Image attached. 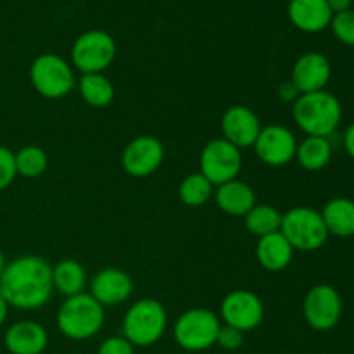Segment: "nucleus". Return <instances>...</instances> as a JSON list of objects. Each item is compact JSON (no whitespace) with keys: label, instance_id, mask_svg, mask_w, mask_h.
Wrapping results in <instances>:
<instances>
[{"label":"nucleus","instance_id":"f257e3e1","mask_svg":"<svg viewBox=\"0 0 354 354\" xmlns=\"http://www.w3.org/2000/svg\"><path fill=\"white\" fill-rule=\"evenodd\" d=\"M52 294V266L41 256L24 254L14 258L0 275V296L9 308L38 310L50 301Z\"/></svg>","mask_w":354,"mask_h":354},{"label":"nucleus","instance_id":"f03ea898","mask_svg":"<svg viewBox=\"0 0 354 354\" xmlns=\"http://www.w3.org/2000/svg\"><path fill=\"white\" fill-rule=\"evenodd\" d=\"M292 118L308 137L328 138L342 121L341 100L327 90L301 93L292 106Z\"/></svg>","mask_w":354,"mask_h":354},{"label":"nucleus","instance_id":"7ed1b4c3","mask_svg":"<svg viewBox=\"0 0 354 354\" xmlns=\"http://www.w3.org/2000/svg\"><path fill=\"white\" fill-rule=\"evenodd\" d=\"M106 308L90 292L66 297L57 310L55 324L59 332L71 341H86L99 334L106 320Z\"/></svg>","mask_w":354,"mask_h":354},{"label":"nucleus","instance_id":"20e7f679","mask_svg":"<svg viewBox=\"0 0 354 354\" xmlns=\"http://www.w3.org/2000/svg\"><path fill=\"white\" fill-rule=\"evenodd\" d=\"M168 327V313L162 303L152 297H144L131 304L123 317L121 330L135 348L156 344Z\"/></svg>","mask_w":354,"mask_h":354},{"label":"nucleus","instance_id":"39448f33","mask_svg":"<svg viewBox=\"0 0 354 354\" xmlns=\"http://www.w3.org/2000/svg\"><path fill=\"white\" fill-rule=\"evenodd\" d=\"M30 82L38 95L50 100H59L64 99L75 90L76 76L71 62L57 54L45 52L31 62Z\"/></svg>","mask_w":354,"mask_h":354},{"label":"nucleus","instance_id":"423d86ee","mask_svg":"<svg viewBox=\"0 0 354 354\" xmlns=\"http://www.w3.org/2000/svg\"><path fill=\"white\" fill-rule=\"evenodd\" d=\"M280 234L289 241L294 251L301 252L318 251L328 239L322 213L310 206L290 207L283 213Z\"/></svg>","mask_w":354,"mask_h":354},{"label":"nucleus","instance_id":"0eeeda50","mask_svg":"<svg viewBox=\"0 0 354 354\" xmlns=\"http://www.w3.org/2000/svg\"><path fill=\"white\" fill-rule=\"evenodd\" d=\"M221 320L207 308L183 311L173 327L176 344L189 353H201L216 344Z\"/></svg>","mask_w":354,"mask_h":354},{"label":"nucleus","instance_id":"6e6552de","mask_svg":"<svg viewBox=\"0 0 354 354\" xmlns=\"http://www.w3.org/2000/svg\"><path fill=\"white\" fill-rule=\"evenodd\" d=\"M116 40L104 30H88L71 47V66L82 75L104 73L116 57Z\"/></svg>","mask_w":354,"mask_h":354},{"label":"nucleus","instance_id":"1a4fd4ad","mask_svg":"<svg viewBox=\"0 0 354 354\" xmlns=\"http://www.w3.org/2000/svg\"><path fill=\"white\" fill-rule=\"evenodd\" d=\"M242 169V151L225 138L207 142L201 151L199 171L214 187L235 180Z\"/></svg>","mask_w":354,"mask_h":354},{"label":"nucleus","instance_id":"9d476101","mask_svg":"<svg viewBox=\"0 0 354 354\" xmlns=\"http://www.w3.org/2000/svg\"><path fill=\"white\" fill-rule=\"evenodd\" d=\"M303 315L313 330L328 332L342 317V297L330 283H317L304 296Z\"/></svg>","mask_w":354,"mask_h":354},{"label":"nucleus","instance_id":"9b49d317","mask_svg":"<svg viewBox=\"0 0 354 354\" xmlns=\"http://www.w3.org/2000/svg\"><path fill=\"white\" fill-rule=\"evenodd\" d=\"M225 325L241 332H251L259 327L265 318V306L258 294L248 289H235L223 297L220 306Z\"/></svg>","mask_w":354,"mask_h":354},{"label":"nucleus","instance_id":"f8f14e48","mask_svg":"<svg viewBox=\"0 0 354 354\" xmlns=\"http://www.w3.org/2000/svg\"><path fill=\"white\" fill-rule=\"evenodd\" d=\"M165 161V145L152 135H138L130 140L121 154L124 173L133 178H147L154 175Z\"/></svg>","mask_w":354,"mask_h":354},{"label":"nucleus","instance_id":"ddd939ff","mask_svg":"<svg viewBox=\"0 0 354 354\" xmlns=\"http://www.w3.org/2000/svg\"><path fill=\"white\" fill-rule=\"evenodd\" d=\"M252 147L265 165L282 168L296 158L297 138L283 124H268L261 128Z\"/></svg>","mask_w":354,"mask_h":354},{"label":"nucleus","instance_id":"4468645a","mask_svg":"<svg viewBox=\"0 0 354 354\" xmlns=\"http://www.w3.org/2000/svg\"><path fill=\"white\" fill-rule=\"evenodd\" d=\"M263 124L258 114L248 106H230L221 116V133L227 142L237 149L252 147Z\"/></svg>","mask_w":354,"mask_h":354},{"label":"nucleus","instance_id":"2eb2a0df","mask_svg":"<svg viewBox=\"0 0 354 354\" xmlns=\"http://www.w3.org/2000/svg\"><path fill=\"white\" fill-rule=\"evenodd\" d=\"M332 78V64L322 52H306L299 55L292 66L290 82L299 93H313L325 90Z\"/></svg>","mask_w":354,"mask_h":354},{"label":"nucleus","instance_id":"dca6fc26","mask_svg":"<svg viewBox=\"0 0 354 354\" xmlns=\"http://www.w3.org/2000/svg\"><path fill=\"white\" fill-rule=\"evenodd\" d=\"M90 294L104 308L120 306L133 294V280L121 268H104L90 280Z\"/></svg>","mask_w":354,"mask_h":354},{"label":"nucleus","instance_id":"f3484780","mask_svg":"<svg viewBox=\"0 0 354 354\" xmlns=\"http://www.w3.org/2000/svg\"><path fill=\"white\" fill-rule=\"evenodd\" d=\"M3 344L10 354H41L47 349L48 334L38 322L19 320L6 330Z\"/></svg>","mask_w":354,"mask_h":354},{"label":"nucleus","instance_id":"a211bd4d","mask_svg":"<svg viewBox=\"0 0 354 354\" xmlns=\"http://www.w3.org/2000/svg\"><path fill=\"white\" fill-rule=\"evenodd\" d=\"M287 16L297 30L304 33H320L330 26L334 14L327 0H289Z\"/></svg>","mask_w":354,"mask_h":354},{"label":"nucleus","instance_id":"6ab92c4d","mask_svg":"<svg viewBox=\"0 0 354 354\" xmlns=\"http://www.w3.org/2000/svg\"><path fill=\"white\" fill-rule=\"evenodd\" d=\"M214 203L220 211L235 218H244L258 204L252 187L239 178L214 187Z\"/></svg>","mask_w":354,"mask_h":354},{"label":"nucleus","instance_id":"aec40b11","mask_svg":"<svg viewBox=\"0 0 354 354\" xmlns=\"http://www.w3.org/2000/svg\"><path fill=\"white\" fill-rule=\"evenodd\" d=\"M294 249L280 232L258 239L256 244V259L266 272H282L292 263Z\"/></svg>","mask_w":354,"mask_h":354},{"label":"nucleus","instance_id":"412c9836","mask_svg":"<svg viewBox=\"0 0 354 354\" xmlns=\"http://www.w3.org/2000/svg\"><path fill=\"white\" fill-rule=\"evenodd\" d=\"M328 235L339 239L354 237V201L348 197H334L320 211Z\"/></svg>","mask_w":354,"mask_h":354},{"label":"nucleus","instance_id":"4be33fe9","mask_svg":"<svg viewBox=\"0 0 354 354\" xmlns=\"http://www.w3.org/2000/svg\"><path fill=\"white\" fill-rule=\"evenodd\" d=\"M52 283H54V290H57L64 297L76 296V294L85 292L86 272L82 263L76 259H61L52 266Z\"/></svg>","mask_w":354,"mask_h":354},{"label":"nucleus","instance_id":"5701e85b","mask_svg":"<svg viewBox=\"0 0 354 354\" xmlns=\"http://www.w3.org/2000/svg\"><path fill=\"white\" fill-rule=\"evenodd\" d=\"M80 97L86 106L93 109H102L107 107L114 100L116 90L113 82L107 78L104 73H93V75H82V78L76 82Z\"/></svg>","mask_w":354,"mask_h":354},{"label":"nucleus","instance_id":"b1692460","mask_svg":"<svg viewBox=\"0 0 354 354\" xmlns=\"http://www.w3.org/2000/svg\"><path fill=\"white\" fill-rule=\"evenodd\" d=\"M296 159L306 171H322L332 159V145L325 137H304L297 142Z\"/></svg>","mask_w":354,"mask_h":354},{"label":"nucleus","instance_id":"393cba45","mask_svg":"<svg viewBox=\"0 0 354 354\" xmlns=\"http://www.w3.org/2000/svg\"><path fill=\"white\" fill-rule=\"evenodd\" d=\"M282 213L270 204H256L244 216V225L254 237L261 239L265 235L280 232Z\"/></svg>","mask_w":354,"mask_h":354},{"label":"nucleus","instance_id":"a878e982","mask_svg":"<svg viewBox=\"0 0 354 354\" xmlns=\"http://www.w3.org/2000/svg\"><path fill=\"white\" fill-rule=\"evenodd\" d=\"M214 196V185L201 171L190 173L178 187V197L183 206L201 207Z\"/></svg>","mask_w":354,"mask_h":354},{"label":"nucleus","instance_id":"bb28decb","mask_svg":"<svg viewBox=\"0 0 354 354\" xmlns=\"http://www.w3.org/2000/svg\"><path fill=\"white\" fill-rule=\"evenodd\" d=\"M17 175L24 178H38L48 168V156L38 145H24L19 151L14 152Z\"/></svg>","mask_w":354,"mask_h":354},{"label":"nucleus","instance_id":"cd10ccee","mask_svg":"<svg viewBox=\"0 0 354 354\" xmlns=\"http://www.w3.org/2000/svg\"><path fill=\"white\" fill-rule=\"evenodd\" d=\"M330 28L332 33L335 35V38L341 44L348 45V47H354V9L334 14Z\"/></svg>","mask_w":354,"mask_h":354},{"label":"nucleus","instance_id":"c85d7f7f","mask_svg":"<svg viewBox=\"0 0 354 354\" xmlns=\"http://www.w3.org/2000/svg\"><path fill=\"white\" fill-rule=\"evenodd\" d=\"M16 161H14V152L6 145H0V190H6L12 185L16 180Z\"/></svg>","mask_w":354,"mask_h":354},{"label":"nucleus","instance_id":"c756f323","mask_svg":"<svg viewBox=\"0 0 354 354\" xmlns=\"http://www.w3.org/2000/svg\"><path fill=\"white\" fill-rule=\"evenodd\" d=\"M216 344L225 351H237L242 344H244V332L237 330V328L230 327V325H221L220 332H218Z\"/></svg>","mask_w":354,"mask_h":354},{"label":"nucleus","instance_id":"7c9ffc66","mask_svg":"<svg viewBox=\"0 0 354 354\" xmlns=\"http://www.w3.org/2000/svg\"><path fill=\"white\" fill-rule=\"evenodd\" d=\"M97 354H135V346L123 335H113L100 342Z\"/></svg>","mask_w":354,"mask_h":354},{"label":"nucleus","instance_id":"2f4dec72","mask_svg":"<svg viewBox=\"0 0 354 354\" xmlns=\"http://www.w3.org/2000/svg\"><path fill=\"white\" fill-rule=\"evenodd\" d=\"M277 93H279V99L283 100V102H296L297 97L301 95L299 90L296 88V85H294L290 80H287V82H282L279 85V90H277Z\"/></svg>","mask_w":354,"mask_h":354},{"label":"nucleus","instance_id":"473e14b6","mask_svg":"<svg viewBox=\"0 0 354 354\" xmlns=\"http://www.w3.org/2000/svg\"><path fill=\"white\" fill-rule=\"evenodd\" d=\"M342 142H344V149L346 152H348V156L354 161V121L346 128Z\"/></svg>","mask_w":354,"mask_h":354},{"label":"nucleus","instance_id":"72a5a7b5","mask_svg":"<svg viewBox=\"0 0 354 354\" xmlns=\"http://www.w3.org/2000/svg\"><path fill=\"white\" fill-rule=\"evenodd\" d=\"M328 7H330L332 14L344 12V10H349L353 6V0H327Z\"/></svg>","mask_w":354,"mask_h":354},{"label":"nucleus","instance_id":"f704fd0d","mask_svg":"<svg viewBox=\"0 0 354 354\" xmlns=\"http://www.w3.org/2000/svg\"><path fill=\"white\" fill-rule=\"evenodd\" d=\"M7 315H9V304H7L6 301H3V297L0 296V327L6 324Z\"/></svg>","mask_w":354,"mask_h":354},{"label":"nucleus","instance_id":"c9c22d12","mask_svg":"<svg viewBox=\"0 0 354 354\" xmlns=\"http://www.w3.org/2000/svg\"><path fill=\"white\" fill-rule=\"evenodd\" d=\"M6 256H3V252H2V249H0V275H2V272H3V268H6Z\"/></svg>","mask_w":354,"mask_h":354}]
</instances>
